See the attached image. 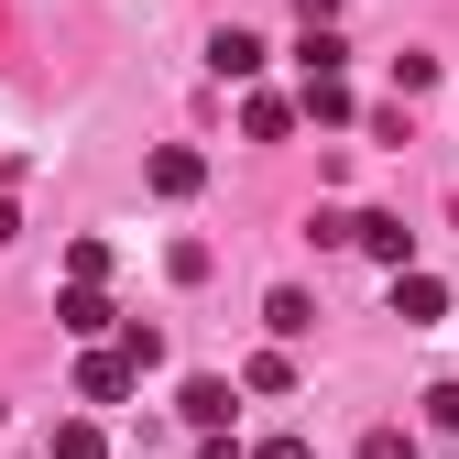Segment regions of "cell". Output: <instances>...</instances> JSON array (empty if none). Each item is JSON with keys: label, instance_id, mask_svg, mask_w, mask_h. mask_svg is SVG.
<instances>
[{"label": "cell", "instance_id": "cell-12", "mask_svg": "<svg viewBox=\"0 0 459 459\" xmlns=\"http://www.w3.org/2000/svg\"><path fill=\"white\" fill-rule=\"evenodd\" d=\"M109 351H121V361H132V372H153V361H164V328H143V317H132V328H121V339H109Z\"/></svg>", "mask_w": 459, "mask_h": 459}, {"label": "cell", "instance_id": "cell-3", "mask_svg": "<svg viewBox=\"0 0 459 459\" xmlns=\"http://www.w3.org/2000/svg\"><path fill=\"white\" fill-rule=\"evenodd\" d=\"M263 328H273V351H296V339L317 328V296H307V284H273V296H263Z\"/></svg>", "mask_w": 459, "mask_h": 459}, {"label": "cell", "instance_id": "cell-16", "mask_svg": "<svg viewBox=\"0 0 459 459\" xmlns=\"http://www.w3.org/2000/svg\"><path fill=\"white\" fill-rule=\"evenodd\" d=\"M197 459H252V448H241V437H230V427H219V437H197Z\"/></svg>", "mask_w": 459, "mask_h": 459}, {"label": "cell", "instance_id": "cell-19", "mask_svg": "<svg viewBox=\"0 0 459 459\" xmlns=\"http://www.w3.org/2000/svg\"><path fill=\"white\" fill-rule=\"evenodd\" d=\"M12 230H22V219H12V197H0V241H12Z\"/></svg>", "mask_w": 459, "mask_h": 459}, {"label": "cell", "instance_id": "cell-18", "mask_svg": "<svg viewBox=\"0 0 459 459\" xmlns=\"http://www.w3.org/2000/svg\"><path fill=\"white\" fill-rule=\"evenodd\" d=\"M296 12H307V33H328V22H339V0H296Z\"/></svg>", "mask_w": 459, "mask_h": 459}, {"label": "cell", "instance_id": "cell-9", "mask_svg": "<svg viewBox=\"0 0 459 459\" xmlns=\"http://www.w3.org/2000/svg\"><path fill=\"white\" fill-rule=\"evenodd\" d=\"M296 121L339 132V121H351V88H339V77H307V88H296Z\"/></svg>", "mask_w": 459, "mask_h": 459}, {"label": "cell", "instance_id": "cell-8", "mask_svg": "<svg viewBox=\"0 0 459 459\" xmlns=\"http://www.w3.org/2000/svg\"><path fill=\"white\" fill-rule=\"evenodd\" d=\"M208 77H263V33H241V22H230V33L208 44Z\"/></svg>", "mask_w": 459, "mask_h": 459}, {"label": "cell", "instance_id": "cell-7", "mask_svg": "<svg viewBox=\"0 0 459 459\" xmlns=\"http://www.w3.org/2000/svg\"><path fill=\"white\" fill-rule=\"evenodd\" d=\"M394 317H405V328H437L448 317V284L437 273H394Z\"/></svg>", "mask_w": 459, "mask_h": 459}, {"label": "cell", "instance_id": "cell-17", "mask_svg": "<svg viewBox=\"0 0 459 459\" xmlns=\"http://www.w3.org/2000/svg\"><path fill=\"white\" fill-rule=\"evenodd\" d=\"M252 459H317V448H307V437H263Z\"/></svg>", "mask_w": 459, "mask_h": 459}, {"label": "cell", "instance_id": "cell-4", "mask_svg": "<svg viewBox=\"0 0 459 459\" xmlns=\"http://www.w3.org/2000/svg\"><path fill=\"white\" fill-rule=\"evenodd\" d=\"M132 383H143V372H132L121 351H109V339H99V351L77 361V394H88V405H121V394H132Z\"/></svg>", "mask_w": 459, "mask_h": 459}, {"label": "cell", "instance_id": "cell-13", "mask_svg": "<svg viewBox=\"0 0 459 459\" xmlns=\"http://www.w3.org/2000/svg\"><path fill=\"white\" fill-rule=\"evenodd\" d=\"M241 383H252V394H296V361H284V351H252Z\"/></svg>", "mask_w": 459, "mask_h": 459}, {"label": "cell", "instance_id": "cell-5", "mask_svg": "<svg viewBox=\"0 0 459 459\" xmlns=\"http://www.w3.org/2000/svg\"><path fill=\"white\" fill-rule=\"evenodd\" d=\"M176 416H186L197 437H219V427H230V383H219V372H186V394H176Z\"/></svg>", "mask_w": 459, "mask_h": 459}, {"label": "cell", "instance_id": "cell-1", "mask_svg": "<svg viewBox=\"0 0 459 459\" xmlns=\"http://www.w3.org/2000/svg\"><path fill=\"white\" fill-rule=\"evenodd\" d=\"M351 241H361L383 273H416V230L394 219V208H361V219H351Z\"/></svg>", "mask_w": 459, "mask_h": 459}, {"label": "cell", "instance_id": "cell-15", "mask_svg": "<svg viewBox=\"0 0 459 459\" xmlns=\"http://www.w3.org/2000/svg\"><path fill=\"white\" fill-rule=\"evenodd\" d=\"M427 427H437V437H459V383H427Z\"/></svg>", "mask_w": 459, "mask_h": 459}, {"label": "cell", "instance_id": "cell-14", "mask_svg": "<svg viewBox=\"0 0 459 459\" xmlns=\"http://www.w3.org/2000/svg\"><path fill=\"white\" fill-rule=\"evenodd\" d=\"M361 459H427V448H416V427H372V437H361Z\"/></svg>", "mask_w": 459, "mask_h": 459}, {"label": "cell", "instance_id": "cell-6", "mask_svg": "<svg viewBox=\"0 0 459 459\" xmlns=\"http://www.w3.org/2000/svg\"><path fill=\"white\" fill-rule=\"evenodd\" d=\"M143 176H153V197H197V186H208V153H186V143H164V153L143 164Z\"/></svg>", "mask_w": 459, "mask_h": 459}, {"label": "cell", "instance_id": "cell-10", "mask_svg": "<svg viewBox=\"0 0 459 459\" xmlns=\"http://www.w3.org/2000/svg\"><path fill=\"white\" fill-rule=\"evenodd\" d=\"M241 132H252V143H284V132H296V99L252 88V99H241Z\"/></svg>", "mask_w": 459, "mask_h": 459}, {"label": "cell", "instance_id": "cell-11", "mask_svg": "<svg viewBox=\"0 0 459 459\" xmlns=\"http://www.w3.org/2000/svg\"><path fill=\"white\" fill-rule=\"evenodd\" d=\"M44 459H109V437H99V416H66V427H55V448Z\"/></svg>", "mask_w": 459, "mask_h": 459}, {"label": "cell", "instance_id": "cell-2", "mask_svg": "<svg viewBox=\"0 0 459 459\" xmlns=\"http://www.w3.org/2000/svg\"><path fill=\"white\" fill-rule=\"evenodd\" d=\"M55 317H66V339H88V351H99L109 328H121V307H109L99 284H66V296H55Z\"/></svg>", "mask_w": 459, "mask_h": 459}]
</instances>
